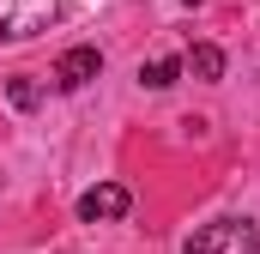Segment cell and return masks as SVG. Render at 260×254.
<instances>
[{
    "label": "cell",
    "instance_id": "obj_3",
    "mask_svg": "<svg viewBox=\"0 0 260 254\" xmlns=\"http://www.w3.org/2000/svg\"><path fill=\"white\" fill-rule=\"evenodd\" d=\"M127 206H133V194L121 182H97V188L79 200V218L85 224H115V218H127Z\"/></svg>",
    "mask_w": 260,
    "mask_h": 254
},
{
    "label": "cell",
    "instance_id": "obj_2",
    "mask_svg": "<svg viewBox=\"0 0 260 254\" xmlns=\"http://www.w3.org/2000/svg\"><path fill=\"white\" fill-rule=\"evenodd\" d=\"M49 24H55V0H0V37L6 43H24Z\"/></svg>",
    "mask_w": 260,
    "mask_h": 254
},
{
    "label": "cell",
    "instance_id": "obj_6",
    "mask_svg": "<svg viewBox=\"0 0 260 254\" xmlns=\"http://www.w3.org/2000/svg\"><path fill=\"white\" fill-rule=\"evenodd\" d=\"M176 79H182V61H176V55H164V61L139 67V85H145V91H170Z\"/></svg>",
    "mask_w": 260,
    "mask_h": 254
},
{
    "label": "cell",
    "instance_id": "obj_8",
    "mask_svg": "<svg viewBox=\"0 0 260 254\" xmlns=\"http://www.w3.org/2000/svg\"><path fill=\"white\" fill-rule=\"evenodd\" d=\"M188 6H200V0H188Z\"/></svg>",
    "mask_w": 260,
    "mask_h": 254
},
{
    "label": "cell",
    "instance_id": "obj_5",
    "mask_svg": "<svg viewBox=\"0 0 260 254\" xmlns=\"http://www.w3.org/2000/svg\"><path fill=\"white\" fill-rule=\"evenodd\" d=\"M6 103H12V109H24V115H30V109H37V103H43V85H37V79H30V73H12V79H6Z\"/></svg>",
    "mask_w": 260,
    "mask_h": 254
},
{
    "label": "cell",
    "instance_id": "obj_1",
    "mask_svg": "<svg viewBox=\"0 0 260 254\" xmlns=\"http://www.w3.org/2000/svg\"><path fill=\"white\" fill-rule=\"evenodd\" d=\"M182 254H260V230L248 218H218V224L194 230Z\"/></svg>",
    "mask_w": 260,
    "mask_h": 254
},
{
    "label": "cell",
    "instance_id": "obj_4",
    "mask_svg": "<svg viewBox=\"0 0 260 254\" xmlns=\"http://www.w3.org/2000/svg\"><path fill=\"white\" fill-rule=\"evenodd\" d=\"M103 73V55L97 49H67L61 61H55V91H79V85H91Z\"/></svg>",
    "mask_w": 260,
    "mask_h": 254
},
{
    "label": "cell",
    "instance_id": "obj_7",
    "mask_svg": "<svg viewBox=\"0 0 260 254\" xmlns=\"http://www.w3.org/2000/svg\"><path fill=\"white\" fill-rule=\"evenodd\" d=\"M188 73H194V79H206V85H212V79H224V49L200 43L194 55H188Z\"/></svg>",
    "mask_w": 260,
    "mask_h": 254
}]
</instances>
